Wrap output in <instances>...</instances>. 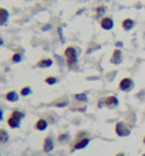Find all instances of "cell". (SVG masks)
Returning a JSON list of instances; mask_svg holds the SVG:
<instances>
[{
    "label": "cell",
    "instance_id": "3957f363",
    "mask_svg": "<svg viewBox=\"0 0 145 156\" xmlns=\"http://www.w3.org/2000/svg\"><path fill=\"white\" fill-rule=\"evenodd\" d=\"M23 118H24V112L19 111V109H14V111H12V114L9 115L7 125L10 128H13V129H16V128L20 126V122H21V119Z\"/></svg>",
    "mask_w": 145,
    "mask_h": 156
},
{
    "label": "cell",
    "instance_id": "4316f807",
    "mask_svg": "<svg viewBox=\"0 0 145 156\" xmlns=\"http://www.w3.org/2000/svg\"><path fill=\"white\" fill-rule=\"evenodd\" d=\"M43 30H50V24H46V27H43Z\"/></svg>",
    "mask_w": 145,
    "mask_h": 156
},
{
    "label": "cell",
    "instance_id": "5bb4252c",
    "mask_svg": "<svg viewBox=\"0 0 145 156\" xmlns=\"http://www.w3.org/2000/svg\"><path fill=\"white\" fill-rule=\"evenodd\" d=\"M51 105H53V107H57V108H64L68 105V98H67V97H63V98H60V99H56V101L51 102Z\"/></svg>",
    "mask_w": 145,
    "mask_h": 156
},
{
    "label": "cell",
    "instance_id": "4dcf8cb0",
    "mask_svg": "<svg viewBox=\"0 0 145 156\" xmlns=\"http://www.w3.org/2000/svg\"><path fill=\"white\" fill-rule=\"evenodd\" d=\"M142 156H145V153H144V155H142Z\"/></svg>",
    "mask_w": 145,
    "mask_h": 156
},
{
    "label": "cell",
    "instance_id": "ba28073f",
    "mask_svg": "<svg viewBox=\"0 0 145 156\" xmlns=\"http://www.w3.org/2000/svg\"><path fill=\"white\" fill-rule=\"evenodd\" d=\"M122 58H124V55H122V51H121L120 48H115L114 51H112V54H111V62L112 64L120 66L121 62H122Z\"/></svg>",
    "mask_w": 145,
    "mask_h": 156
},
{
    "label": "cell",
    "instance_id": "cb8c5ba5",
    "mask_svg": "<svg viewBox=\"0 0 145 156\" xmlns=\"http://www.w3.org/2000/svg\"><path fill=\"white\" fill-rule=\"evenodd\" d=\"M117 48H120V47H122V43H121V41H117Z\"/></svg>",
    "mask_w": 145,
    "mask_h": 156
},
{
    "label": "cell",
    "instance_id": "484cf974",
    "mask_svg": "<svg viewBox=\"0 0 145 156\" xmlns=\"http://www.w3.org/2000/svg\"><path fill=\"white\" fill-rule=\"evenodd\" d=\"M4 44V40H3V38H2V37H0V47H2V45H3Z\"/></svg>",
    "mask_w": 145,
    "mask_h": 156
},
{
    "label": "cell",
    "instance_id": "f546056e",
    "mask_svg": "<svg viewBox=\"0 0 145 156\" xmlns=\"http://www.w3.org/2000/svg\"><path fill=\"white\" fill-rule=\"evenodd\" d=\"M144 145H145V136H144Z\"/></svg>",
    "mask_w": 145,
    "mask_h": 156
},
{
    "label": "cell",
    "instance_id": "52a82bcc",
    "mask_svg": "<svg viewBox=\"0 0 145 156\" xmlns=\"http://www.w3.org/2000/svg\"><path fill=\"white\" fill-rule=\"evenodd\" d=\"M103 99H104V107H107V108H117L118 104H120L115 95H110V97H105Z\"/></svg>",
    "mask_w": 145,
    "mask_h": 156
},
{
    "label": "cell",
    "instance_id": "277c9868",
    "mask_svg": "<svg viewBox=\"0 0 145 156\" xmlns=\"http://www.w3.org/2000/svg\"><path fill=\"white\" fill-rule=\"evenodd\" d=\"M115 133H117V136H121V138L129 136L131 135V128L125 122H117L115 123Z\"/></svg>",
    "mask_w": 145,
    "mask_h": 156
},
{
    "label": "cell",
    "instance_id": "2e32d148",
    "mask_svg": "<svg viewBox=\"0 0 145 156\" xmlns=\"http://www.w3.org/2000/svg\"><path fill=\"white\" fill-rule=\"evenodd\" d=\"M58 140V144H66V142H68L70 140V135L67 133V132H63V133H60L57 138Z\"/></svg>",
    "mask_w": 145,
    "mask_h": 156
},
{
    "label": "cell",
    "instance_id": "7c38bea8",
    "mask_svg": "<svg viewBox=\"0 0 145 156\" xmlns=\"http://www.w3.org/2000/svg\"><path fill=\"white\" fill-rule=\"evenodd\" d=\"M19 97H20L19 92H16V91H9V92H6V95H4V99L9 101V102H17V101H19Z\"/></svg>",
    "mask_w": 145,
    "mask_h": 156
},
{
    "label": "cell",
    "instance_id": "9a60e30c",
    "mask_svg": "<svg viewBox=\"0 0 145 156\" xmlns=\"http://www.w3.org/2000/svg\"><path fill=\"white\" fill-rule=\"evenodd\" d=\"M9 12L4 7H0V26H4L9 20Z\"/></svg>",
    "mask_w": 145,
    "mask_h": 156
},
{
    "label": "cell",
    "instance_id": "ffe728a7",
    "mask_svg": "<svg viewBox=\"0 0 145 156\" xmlns=\"http://www.w3.org/2000/svg\"><path fill=\"white\" fill-rule=\"evenodd\" d=\"M44 82H46L47 85H54V84L58 82V78L57 77H47L46 80H44Z\"/></svg>",
    "mask_w": 145,
    "mask_h": 156
},
{
    "label": "cell",
    "instance_id": "d6986e66",
    "mask_svg": "<svg viewBox=\"0 0 145 156\" xmlns=\"http://www.w3.org/2000/svg\"><path fill=\"white\" fill-rule=\"evenodd\" d=\"M74 99L77 101V102H87L88 101V97L85 94H74Z\"/></svg>",
    "mask_w": 145,
    "mask_h": 156
},
{
    "label": "cell",
    "instance_id": "9c48e42d",
    "mask_svg": "<svg viewBox=\"0 0 145 156\" xmlns=\"http://www.w3.org/2000/svg\"><path fill=\"white\" fill-rule=\"evenodd\" d=\"M53 149H54V140H53V138L49 135L46 139H44V142H43V151L46 153H49V152H51Z\"/></svg>",
    "mask_w": 145,
    "mask_h": 156
},
{
    "label": "cell",
    "instance_id": "83f0119b",
    "mask_svg": "<svg viewBox=\"0 0 145 156\" xmlns=\"http://www.w3.org/2000/svg\"><path fill=\"white\" fill-rule=\"evenodd\" d=\"M115 156H125V155H124V153H122V152H120V153H117Z\"/></svg>",
    "mask_w": 145,
    "mask_h": 156
},
{
    "label": "cell",
    "instance_id": "1f68e13d",
    "mask_svg": "<svg viewBox=\"0 0 145 156\" xmlns=\"http://www.w3.org/2000/svg\"><path fill=\"white\" fill-rule=\"evenodd\" d=\"M0 156H2V155H0Z\"/></svg>",
    "mask_w": 145,
    "mask_h": 156
},
{
    "label": "cell",
    "instance_id": "6da1fadb",
    "mask_svg": "<svg viewBox=\"0 0 145 156\" xmlns=\"http://www.w3.org/2000/svg\"><path fill=\"white\" fill-rule=\"evenodd\" d=\"M90 140H91V138H90V135H88V132H85V131L77 132L74 142H73L71 146H70L71 152H75V151H80V149L87 148L88 144H90Z\"/></svg>",
    "mask_w": 145,
    "mask_h": 156
},
{
    "label": "cell",
    "instance_id": "8992f818",
    "mask_svg": "<svg viewBox=\"0 0 145 156\" xmlns=\"http://www.w3.org/2000/svg\"><path fill=\"white\" fill-rule=\"evenodd\" d=\"M100 26H101V29L103 30H112L114 27V20H112V17H101L100 19Z\"/></svg>",
    "mask_w": 145,
    "mask_h": 156
},
{
    "label": "cell",
    "instance_id": "44dd1931",
    "mask_svg": "<svg viewBox=\"0 0 145 156\" xmlns=\"http://www.w3.org/2000/svg\"><path fill=\"white\" fill-rule=\"evenodd\" d=\"M19 94H20L21 97H27V95L31 94V88H30V87H23V88L20 90V92H19Z\"/></svg>",
    "mask_w": 145,
    "mask_h": 156
},
{
    "label": "cell",
    "instance_id": "e0dca14e",
    "mask_svg": "<svg viewBox=\"0 0 145 156\" xmlns=\"http://www.w3.org/2000/svg\"><path fill=\"white\" fill-rule=\"evenodd\" d=\"M94 10H96V16L97 17H101L103 14H105V10H107V7H105L104 4H98V6H97Z\"/></svg>",
    "mask_w": 145,
    "mask_h": 156
},
{
    "label": "cell",
    "instance_id": "7402d4cb",
    "mask_svg": "<svg viewBox=\"0 0 145 156\" xmlns=\"http://www.w3.org/2000/svg\"><path fill=\"white\" fill-rule=\"evenodd\" d=\"M21 60H23V55H21L20 53H14L12 57V62H14V64H17V62H20Z\"/></svg>",
    "mask_w": 145,
    "mask_h": 156
},
{
    "label": "cell",
    "instance_id": "ac0fdd59",
    "mask_svg": "<svg viewBox=\"0 0 145 156\" xmlns=\"http://www.w3.org/2000/svg\"><path fill=\"white\" fill-rule=\"evenodd\" d=\"M9 140V133L7 131H4V129H0V145L6 144Z\"/></svg>",
    "mask_w": 145,
    "mask_h": 156
},
{
    "label": "cell",
    "instance_id": "603a6c76",
    "mask_svg": "<svg viewBox=\"0 0 145 156\" xmlns=\"http://www.w3.org/2000/svg\"><path fill=\"white\" fill-rule=\"evenodd\" d=\"M58 34H60V40L64 41V37H63V33H61V27H58Z\"/></svg>",
    "mask_w": 145,
    "mask_h": 156
},
{
    "label": "cell",
    "instance_id": "4fadbf2b",
    "mask_svg": "<svg viewBox=\"0 0 145 156\" xmlns=\"http://www.w3.org/2000/svg\"><path fill=\"white\" fill-rule=\"evenodd\" d=\"M121 26H122V29H124L125 31H129V30H132V27L135 26V21H134L132 19H129V17H127V19H124V20L121 21Z\"/></svg>",
    "mask_w": 145,
    "mask_h": 156
},
{
    "label": "cell",
    "instance_id": "f1b7e54d",
    "mask_svg": "<svg viewBox=\"0 0 145 156\" xmlns=\"http://www.w3.org/2000/svg\"><path fill=\"white\" fill-rule=\"evenodd\" d=\"M98 2H101V3H103V2H110V0H98Z\"/></svg>",
    "mask_w": 145,
    "mask_h": 156
},
{
    "label": "cell",
    "instance_id": "d4e9b609",
    "mask_svg": "<svg viewBox=\"0 0 145 156\" xmlns=\"http://www.w3.org/2000/svg\"><path fill=\"white\" fill-rule=\"evenodd\" d=\"M2 119H3V109L0 108V121H2Z\"/></svg>",
    "mask_w": 145,
    "mask_h": 156
},
{
    "label": "cell",
    "instance_id": "30bf717a",
    "mask_svg": "<svg viewBox=\"0 0 145 156\" xmlns=\"http://www.w3.org/2000/svg\"><path fill=\"white\" fill-rule=\"evenodd\" d=\"M51 66H53V60L49 57L40 58L37 61V64H36V67H38V68H50Z\"/></svg>",
    "mask_w": 145,
    "mask_h": 156
},
{
    "label": "cell",
    "instance_id": "8fae6325",
    "mask_svg": "<svg viewBox=\"0 0 145 156\" xmlns=\"http://www.w3.org/2000/svg\"><path fill=\"white\" fill-rule=\"evenodd\" d=\"M47 126H49V122H47L44 118L37 119L36 123H34V129H36V131H46Z\"/></svg>",
    "mask_w": 145,
    "mask_h": 156
},
{
    "label": "cell",
    "instance_id": "7a4b0ae2",
    "mask_svg": "<svg viewBox=\"0 0 145 156\" xmlns=\"http://www.w3.org/2000/svg\"><path fill=\"white\" fill-rule=\"evenodd\" d=\"M78 58V50L73 47V45H68L66 50H64V61H66L67 67L71 68V70H75L77 68V60Z\"/></svg>",
    "mask_w": 145,
    "mask_h": 156
},
{
    "label": "cell",
    "instance_id": "5b68a950",
    "mask_svg": "<svg viewBox=\"0 0 145 156\" xmlns=\"http://www.w3.org/2000/svg\"><path fill=\"white\" fill-rule=\"evenodd\" d=\"M118 88H120L121 91H124V92H129V91L134 88L132 78H129V77L122 78V80L120 81V85H118Z\"/></svg>",
    "mask_w": 145,
    "mask_h": 156
}]
</instances>
